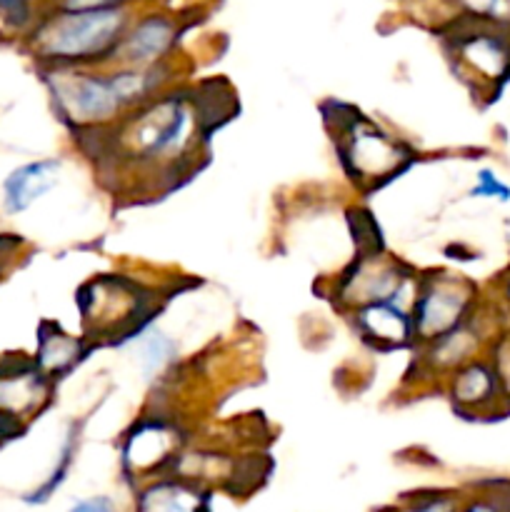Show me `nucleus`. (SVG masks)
<instances>
[{
    "label": "nucleus",
    "instance_id": "nucleus-2",
    "mask_svg": "<svg viewBox=\"0 0 510 512\" xmlns=\"http://www.w3.org/2000/svg\"><path fill=\"white\" fill-rule=\"evenodd\" d=\"M198 113L183 95H158L155 100L123 115L120 125H110L103 148L118 153V160L140 168L175 165L193 140Z\"/></svg>",
    "mask_w": 510,
    "mask_h": 512
},
{
    "label": "nucleus",
    "instance_id": "nucleus-8",
    "mask_svg": "<svg viewBox=\"0 0 510 512\" xmlns=\"http://www.w3.org/2000/svg\"><path fill=\"white\" fill-rule=\"evenodd\" d=\"M53 398V380L45 378L33 358L23 353L0 355V415L25 425L38 418Z\"/></svg>",
    "mask_w": 510,
    "mask_h": 512
},
{
    "label": "nucleus",
    "instance_id": "nucleus-3",
    "mask_svg": "<svg viewBox=\"0 0 510 512\" xmlns=\"http://www.w3.org/2000/svg\"><path fill=\"white\" fill-rule=\"evenodd\" d=\"M43 83L55 115L75 133L110 128L128 115L113 70L98 73L90 68H43Z\"/></svg>",
    "mask_w": 510,
    "mask_h": 512
},
{
    "label": "nucleus",
    "instance_id": "nucleus-4",
    "mask_svg": "<svg viewBox=\"0 0 510 512\" xmlns=\"http://www.w3.org/2000/svg\"><path fill=\"white\" fill-rule=\"evenodd\" d=\"M335 140H338L340 163L353 183L360 188H378L403 173L415 160L413 150L403 140L385 133L373 120L363 118L358 110L350 118L335 115Z\"/></svg>",
    "mask_w": 510,
    "mask_h": 512
},
{
    "label": "nucleus",
    "instance_id": "nucleus-20",
    "mask_svg": "<svg viewBox=\"0 0 510 512\" xmlns=\"http://www.w3.org/2000/svg\"><path fill=\"white\" fill-rule=\"evenodd\" d=\"M470 198L498 200V203H510V185L500 178L495 170L480 168L475 175V185L470 188Z\"/></svg>",
    "mask_w": 510,
    "mask_h": 512
},
{
    "label": "nucleus",
    "instance_id": "nucleus-7",
    "mask_svg": "<svg viewBox=\"0 0 510 512\" xmlns=\"http://www.w3.org/2000/svg\"><path fill=\"white\" fill-rule=\"evenodd\" d=\"M415 293H418V278L410 275L405 265L385 260L383 255H370V258H358L348 273L340 275L335 298L355 310L373 303H398L410 310Z\"/></svg>",
    "mask_w": 510,
    "mask_h": 512
},
{
    "label": "nucleus",
    "instance_id": "nucleus-10",
    "mask_svg": "<svg viewBox=\"0 0 510 512\" xmlns=\"http://www.w3.org/2000/svg\"><path fill=\"white\" fill-rule=\"evenodd\" d=\"M178 43V23L170 15L150 13L140 20H133L115 53V65L130 68H150L160 65Z\"/></svg>",
    "mask_w": 510,
    "mask_h": 512
},
{
    "label": "nucleus",
    "instance_id": "nucleus-24",
    "mask_svg": "<svg viewBox=\"0 0 510 512\" xmlns=\"http://www.w3.org/2000/svg\"><path fill=\"white\" fill-rule=\"evenodd\" d=\"M68 512H118V508L108 495H93V498L75 500Z\"/></svg>",
    "mask_w": 510,
    "mask_h": 512
},
{
    "label": "nucleus",
    "instance_id": "nucleus-5",
    "mask_svg": "<svg viewBox=\"0 0 510 512\" xmlns=\"http://www.w3.org/2000/svg\"><path fill=\"white\" fill-rule=\"evenodd\" d=\"M478 288L458 275H428L418 280L413 308V330L418 343H433L440 335L463 325L478 310Z\"/></svg>",
    "mask_w": 510,
    "mask_h": 512
},
{
    "label": "nucleus",
    "instance_id": "nucleus-15",
    "mask_svg": "<svg viewBox=\"0 0 510 512\" xmlns=\"http://www.w3.org/2000/svg\"><path fill=\"white\" fill-rule=\"evenodd\" d=\"M135 512H208V498L195 480L155 478L138 493Z\"/></svg>",
    "mask_w": 510,
    "mask_h": 512
},
{
    "label": "nucleus",
    "instance_id": "nucleus-17",
    "mask_svg": "<svg viewBox=\"0 0 510 512\" xmlns=\"http://www.w3.org/2000/svg\"><path fill=\"white\" fill-rule=\"evenodd\" d=\"M173 358L175 343L170 335H165L163 330H150L148 335H143V340H140V368H143L145 378L158 375Z\"/></svg>",
    "mask_w": 510,
    "mask_h": 512
},
{
    "label": "nucleus",
    "instance_id": "nucleus-14",
    "mask_svg": "<svg viewBox=\"0 0 510 512\" xmlns=\"http://www.w3.org/2000/svg\"><path fill=\"white\" fill-rule=\"evenodd\" d=\"M85 358V343L75 335L65 333L53 320H43L38 325V338H35V365L45 378L60 380L68 375L80 360Z\"/></svg>",
    "mask_w": 510,
    "mask_h": 512
},
{
    "label": "nucleus",
    "instance_id": "nucleus-22",
    "mask_svg": "<svg viewBox=\"0 0 510 512\" xmlns=\"http://www.w3.org/2000/svg\"><path fill=\"white\" fill-rule=\"evenodd\" d=\"M0 18L10 28H25L30 23V0H0Z\"/></svg>",
    "mask_w": 510,
    "mask_h": 512
},
{
    "label": "nucleus",
    "instance_id": "nucleus-23",
    "mask_svg": "<svg viewBox=\"0 0 510 512\" xmlns=\"http://www.w3.org/2000/svg\"><path fill=\"white\" fill-rule=\"evenodd\" d=\"M138 0H55V10H105L130 8Z\"/></svg>",
    "mask_w": 510,
    "mask_h": 512
},
{
    "label": "nucleus",
    "instance_id": "nucleus-19",
    "mask_svg": "<svg viewBox=\"0 0 510 512\" xmlns=\"http://www.w3.org/2000/svg\"><path fill=\"white\" fill-rule=\"evenodd\" d=\"M350 223H353L355 245L360 250V258H370V255H383V238L375 225L373 215L365 210H353L350 213Z\"/></svg>",
    "mask_w": 510,
    "mask_h": 512
},
{
    "label": "nucleus",
    "instance_id": "nucleus-16",
    "mask_svg": "<svg viewBox=\"0 0 510 512\" xmlns=\"http://www.w3.org/2000/svg\"><path fill=\"white\" fill-rule=\"evenodd\" d=\"M78 445H80V423L78 425L73 423L68 428V433H65L63 443H60L58 458H55L53 470H50L48 478H45L43 483L38 485V488H33L30 493L23 495L25 503H28V505H45L50 498H53L55 493H58L60 485L68 480L70 468H73V463H75V455H78Z\"/></svg>",
    "mask_w": 510,
    "mask_h": 512
},
{
    "label": "nucleus",
    "instance_id": "nucleus-12",
    "mask_svg": "<svg viewBox=\"0 0 510 512\" xmlns=\"http://www.w3.org/2000/svg\"><path fill=\"white\" fill-rule=\"evenodd\" d=\"M178 445V433L163 420H145L128 435L123 448L125 470L133 473H158L163 465L175 463L173 453Z\"/></svg>",
    "mask_w": 510,
    "mask_h": 512
},
{
    "label": "nucleus",
    "instance_id": "nucleus-6",
    "mask_svg": "<svg viewBox=\"0 0 510 512\" xmlns=\"http://www.w3.org/2000/svg\"><path fill=\"white\" fill-rule=\"evenodd\" d=\"M470 20L473 28L455 33L453 58L465 78L488 88L490 95H498L510 80V28L488 20Z\"/></svg>",
    "mask_w": 510,
    "mask_h": 512
},
{
    "label": "nucleus",
    "instance_id": "nucleus-25",
    "mask_svg": "<svg viewBox=\"0 0 510 512\" xmlns=\"http://www.w3.org/2000/svg\"><path fill=\"white\" fill-rule=\"evenodd\" d=\"M500 310H503L505 318H510V268L500 278Z\"/></svg>",
    "mask_w": 510,
    "mask_h": 512
},
{
    "label": "nucleus",
    "instance_id": "nucleus-26",
    "mask_svg": "<svg viewBox=\"0 0 510 512\" xmlns=\"http://www.w3.org/2000/svg\"><path fill=\"white\" fill-rule=\"evenodd\" d=\"M25 428H20V425H15V423H10V420H5L3 415H0V445L5 443V440H13V438H18L20 433H23Z\"/></svg>",
    "mask_w": 510,
    "mask_h": 512
},
{
    "label": "nucleus",
    "instance_id": "nucleus-13",
    "mask_svg": "<svg viewBox=\"0 0 510 512\" xmlns=\"http://www.w3.org/2000/svg\"><path fill=\"white\" fill-rule=\"evenodd\" d=\"M355 328L380 350L408 348L415 343L413 315L408 308L398 303H373L355 310Z\"/></svg>",
    "mask_w": 510,
    "mask_h": 512
},
{
    "label": "nucleus",
    "instance_id": "nucleus-18",
    "mask_svg": "<svg viewBox=\"0 0 510 512\" xmlns=\"http://www.w3.org/2000/svg\"><path fill=\"white\" fill-rule=\"evenodd\" d=\"M488 360L498 378L500 393H503V405L510 415V325L500 328L488 345Z\"/></svg>",
    "mask_w": 510,
    "mask_h": 512
},
{
    "label": "nucleus",
    "instance_id": "nucleus-9",
    "mask_svg": "<svg viewBox=\"0 0 510 512\" xmlns=\"http://www.w3.org/2000/svg\"><path fill=\"white\" fill-rule=\"evenodd\" d=\"M448 395L455 413L463 415L465 420H488L495 415H508L503 405V393H500L498 378L490 365L488 355L475 358L448 375Z\"/></svg>",
    "mask_w": 510,
    "mask_h": 512
},
{
    "label": "nucleus",
    "instance_id": "nucleus-21",
    "mask_svg": "<svg viewBox=\"0 0 510 512\" xmlns=\"http://www.w3.org/2000/svg\"><path fill=\"white\" fill-rule=\"evenodd\" d=\"M460 500L450 493H425L395 512H458Z\"/></svg>",
    "mask_w": 510,
    "mask_h": 512
},
{
    "label": "nucleus",
    "instance_id": "nucleus-1",
    "mask_svg": "<svg viewBox=\"0 0 510 512\" xmlns=\"http://www.w3.org/2000/svg\"><path fill=\"white\" fill-rule=\"evenodd\" d=\"M130 23V8L53 10L30 33V50L43 68H93L115 58Z\"/></svg>",
    "mask_w": 510,
    "mask_h": 512
},
{
    "label": "nucleus",
    "instance_id": "nucleus-11",
    "mask_svg": "<svg viewBox=\"0 0 510 512\" xmlns=\"http://www.w3.org/2000/svg\"><path fill=\"white\" fill-rule=\"evenodd\" d=\"M63 160L40 158L18 165L3 180V210L5 215H23L33 208L43 195H48L60 183Z\"/></svg>",
    "mask_w": 510,
    "mask_h": 512
}]
</instances>
